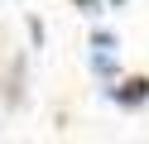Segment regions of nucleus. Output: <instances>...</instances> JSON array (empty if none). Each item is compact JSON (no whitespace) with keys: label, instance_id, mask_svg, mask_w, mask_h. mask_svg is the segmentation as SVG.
<instances>
[{"label":"nucleus","instance_id":"2","mask_svg":"<svg viewBox=\"0 0 149 144\" xmlns=\"http://www.w3.org/2000/svg\"><path fill=\"white\" fill-rule=\"evenodd\" d=\"M106 96L120 106V111H139V106L149 101V77H125V82H106Z\"/></svg>","mask_w":149,"mask_h":144},{"label":"nucleus","instance_id":"1","mask_svg":"<svg viewBox=\"0 0 149 144\" xmlns=\"http://www.w3.org/2000/svg\"><path fill=\"white\" fill-rule=\"evenodd\" d=\"M91 72H96L101 82H116V77H120V63H116V34H106V29L91 34Z\"/></svg>","mask_w":149,"mask_h":144}]
</instances>
